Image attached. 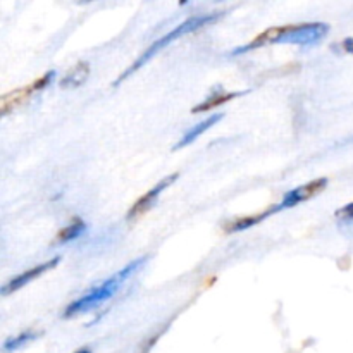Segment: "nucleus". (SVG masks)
I'll list each match as a JSON object with an SVG mask.
<instances>
[{
    "label": "nucleus",
    "instance_id": "1",
    "mask_svg": "<svg viewBox=\"0 0 353 353\" xmlns=\"http://www.w3.org/2000/svg\"><path fill=\"white\" fill-rule=\"evenodd\" d=\"M145 261H147V257H141L138 259V261L130 262V264H128L124 269H121L117 274L110 276L109 279H105V281L100 283L99 286L90 290L85 296L78 299L76 302L69 303V307L64 312V317H68L69 319V317H74L78 316V314L90 312V310L97 309V307H100L102 303H105L107 300L112 299V296L117 293V290H119V286L123 285L126 279H130L131 276H133L134 272L145 264Z\"/></svg>",
    "mask_w": 353,
    "mask_h": 353
},
{
    "label": "nucleus",
    "instance_id": "2",
    "mask_svg": "<svg viewBox=\"0 0 353 353\" xmlns=\"http://www.w3.org/2000/svg\"><path fill=\"white\" fill-rule=\"evenodd\" d=\"M221 16H223V12H210V14H196V16L193 17H188L186 21H183L181 24H178L176 28H172L171 31H169L168 34H164L162 38H159L157 41H154V43L150 45V47L147 48V50L143 52V55H140V57L137 59V61L133 62V65H130V69L128 71H124L123 74L119 76V78L116 79V83L114 85H121L123 83V79H126L128 76L133 74L134 71H138V69L141 68V65L147 64L148 61H150L154 55H157L159 52L162 50V48H165L168 45H171L172 41L179 40L181 37H185V34H190L193 33V31L200 30V28H205L209 26V24L216 23L217 19H221Z\"/></svg>",
    "mask_w": 353,
    "mask_h": 353
},
{
    "label": "nucleus",
    "instance_id": "3",
    "mask_svg": "<svg viewBox=\"0 0 353 353\" xmlns=\"http://www.w3.org/2000/svg\"><path fill=\"white\" fill-rule=\"evenodd\" d=\"M327 31H330V26L324 23H307L299 24V26H283V33L278 43L316 45L326 37Z\"/></svg>",
    "mask_w": 353,
    "mask_h": 353
},
{
    "label": "nucleus",
    "instance_id": "4",
    "mask_svg": "<svg viewBox=\"0 0 353 353\" xmlns=\"http://www.w3.org/2000/svg\"><path fill=\"white\" fill-rule=\"evenodd\" d=\"M178 176H179L178 172H174V174L168 176V178H164V179H161V181H159L157 185H155L154 188L150 190V192H147L143 196H141V199H138L137 202L133 203V207L130 209V212H128V219L133 221V219H137V217L143 216L147 210H150L152 207L155 205V202H157L159 196H161V193L164 192L165 188H169V186H171L172 183L178 179Z\"/></svg>",
    "mask_w": 353,
    "mask_h": 353
},
{
    "label": "nucleus",
    "instance_id": "5",
    "mask_svg": "<svg viewBox=\"0 0 353 353\" xmlns=\"http://www.w3.org/2000/svg\"><path fill=\"white\" fill-rule=\"evenodd\" d=\"M327 186V178H319V179H314V181L307 183V185L299 186V188L292 190V192L286 193L283 196L281 203H279V209H292V207L299 205V203L307 202L310 200L312 196L319 195L324 188Z\"/></svg>",
    "mask_w": 353,
    "mask_h": 353
},
{
    "label": "nucleus",
    "instance_id": "6",
    "mask_svg": "<svg viewBox=\"0 0 353 353\" xmlns=\"http://www.w3.org/2000/svg\"><path fill=\"white\" fill-rule=\"evenodd\" d=\"M59 262H61V257H55V259H52V261H48V262H41V264L34 265L33 269L23 272V274L14 276V278L10 279V281L7 283V285L2 288V295H10V293L17 292V290H21L23 286H26L28 283H31L33 279H37L38 276L45 274L47 271L54 269L55 265L59 264Z\"/></svg>",
    "mask_w": 353,
    "mask_h": 353
},
{
    "label": "nucleus",
    "instance_id": "7",
    "mask_svg": "<svg viewBox=\"0 0 353 353\" xmlns=\"http://www.w3.org/2000/svg\"><path fill=\"white\" fill-rule=\"evenodd\" d=\"M223 117H224V114H223V112H221V114L217 112V114H212V116L207 117V119H205V121H202V123L195 124V126H193L192 130L186 131L185 137H183L181 140H179L178 143L174 145V148H172V150H179V148L188 147V145H190V143H193V141H195L196 138L200 137V134H203V133H205L207 130H210V128H212L214 124L219 123V121L223 119Z\"/></svg>",
    "mask_w": 353,
    "mask_h": 353
},
{
    "label": "nucleus",
    "instance_id": "8",
    "mask_svg": "<svg viewBox=\"0 0 353 353\" xmlns=\"http://www.w3.org/2000/svg\"><path fill=\"white\" fill-rule=\"evenodd\" d=\"M33 86H24V88H19V90H14V92L10 93H6V95L2 97V100H0V110H2V116H6V114H9L10 110L17 109V107H21L23 103H26L28 100L31 99V95H33Z\"/></svg>",
    "mask_w": 353,
    "mask_h": 353
},
{
    "label": "nucleus",
    "instance_id": "9",
    "mask_svg": "<svg viewBox=\"0 0 353 353\" xmlns=\"http://www.w3.org/2000/svg\"><path fill=\"white\" fill-rule=\"evenodd\" d=\"M247 93H250V90H241V92H234V93H217V95H210L207 97L205 100H203L202 103H199L196 107H193L192 112L193 114H199V112H207V110L214 109V107H219L223 105V103L230 102V100L236 99V97H243L247 95Z\"/></svg>",
    "mask_w": 353,
    "mask_h": 353
},
{
    "label": "nucleus",
    "instance_id": "10",
    "mask_svg": "<svg viewBox=\"0 0 353 353\" xmlns=\"http://www.w3.org/2000/svg\"><path fill=\"white\" fill-rule=\"evenodd\" d=\"M279 210H281L279 209V205H274V207H271L269 210H265V212L255 214V216H250V217H241V219H234L228 224L226 231L228 233H238V231L248 230V228L255 226V224H259L261 221H264L265 217H269L271 214H274V212H279Z\"/></svg>",
    "mask_w": 353,
    "mask_h": 353
},
{
    "label": "nucleus",
    "instance_id": "11",
    "mask_svg": "<svg viewBox=\"0 0 353 353\" xmlns=\"http://www.w3.org/2000/svg\"><path fill=\"white\" fill-rule=\"evenodd\" d=\"M85 231H86L85 221H81V219H78V217H76V219L72 221V223L69 224L68 228H64V230L59 233L57 243H68V241L76 240V238L81 236Z\"/></svg>",
    "mask_w": 353,
    "mask_h": 353
},
{
    "label": "nucleus",
    "instance_id": "12",
    "mask_svg": "<svg viewBox=\"0 0 353 353\" xmlns=\"http://www.w3.org/2000/svg\"><path fill=\"white\" fill-rule=\"evenodd\" d=\"M88 62H79L74 69H71L68 76L61 81L62 86H79L81 83H85L86 76H88Z\"/></svg>",
    "mask_w": 353,
    "mask_h": 353
},
{
    "label": "nucleus",
    "instance_id": "13",
    "mask_svg": "<svg viewBox=\"0 0 353 353\" xmlns=\"http://www.w3.org/2000/svg\"><path fill=\"white\" fill-rule=\"evenodd\" d=\"M37 338H38V333H34V331H23V333L17 334V336L9 338V340L3 343V350L6 352L17 350V348H21V347H24V345L34 341Z\"/></svg>",
    "mask_w": 353,
    "mask_h": 353
},
{
    "label": "nucleus",
    "instance_id": "14",
    "mask_svg": "<svg viewBox=\"0 0 353 353\" xmlns=\"http://www.w3.org/2000/svg\"><path fill=\"white\" fill-rule=\"evenodd\" d=\"M338 216L347 217V219H353V203H350V205H347V207H343V209L338 210Z\"/></svg>",
    "mask_w": 353,
    "mask_h": 353
},
{
    "label": "nucleus",
    "instance_id": "15",
    "mask_svg": "<svg viewBox=\"0 0 353 353\" xmlns=\"http://www.w3.org/2000/svg\"><path fill=\"white\" fill-rule=\"evenodd\" d=\"M76 353H92V350L90 348H83V350H78Z\"/></svg>",
    "mask_w": 353,
    "mask_h": 353
}]
</instances>
